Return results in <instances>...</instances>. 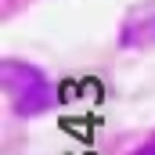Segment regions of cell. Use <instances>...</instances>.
I'll return each instance as SVG.
<instances>
[{"mask_svg":"<svg viewBox=\"0 0 155 155\" xmlns=\"http://www.w3.org/2000/svg\"><path fill=\"white\" fill-rule=\"evenodd\" d=\"M148 40H155V0L137 4L123 25V43H148Z\"/></svg>","mask_w":155,"mask_h":155,"instance_id":"6da1fadb","label":"cell"}]
</instances>
